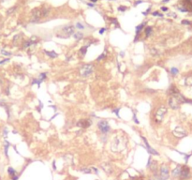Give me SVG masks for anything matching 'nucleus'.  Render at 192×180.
Instances as JSON below:
<instances>
[{
	"label": "nucleus",
	"instance_id": "obj_48",
	"mask_svg": "<svg viewBox=\"0 0 192 180\" xmlns=\"http://www.w3.org/2000/svg\"><path fill=\"white\" fill-rule=\"evenodd\" d=\"M168 1H169V0H163V2H164V3H166V2H168Z\"/></svg>",
	"mask_w": 192,
	"mask_h": 180
},
{
	"label": "nucleus",
	"instance_id": "obj_27",
	"mask_svg": "<svg viewBox=\"0 0 192 180\" xmlns=\"http://www.w3.org/2000/svg\"><path fill=\"white\" fill-rule=\"evenodd\" d=\"M1 54H3V55H6V56H10L12 54L9 52H7L6 50H1Z\"/></svg>",
	"mask_w": 192,
	"mask_h": 180
},
{
	"label": "nucleus",
	"instance_id": "obj_5",
	"mask_svg": "<svg viewBox=\"0 0 192 180\" xmlns=\"http://www.w3.org/2000/svg\"><path fill=\"white\" fill-rule=\"evenodd\" d=\"M41 18H42L41 9H40V8H36V9H34L32 11L31 22H32V23H37Z\"/></svg>",
	"mask_w": 192,
	"mask_h": 180
},
{
	"label": "nucleus",
	"instance_id": "obj_18",
	"mask_svg": "<svg viewBox=\"0 0 192 180\" xmlns=\"http://www.w3.org/2000/svg\"><path fill=\"white\" fill-rule=\"evenodd\" d=\"M146 150L148 151V153L149 154H151V155H157V156H159V153L157 150H155L154 148H152V147L150 146L148 147V148H146Z\"/></svg>",
	"mask_w": 192,
	"mask_h": 180
},
{
	"label": "nucleus",
	"instance_id": "obj_12",
	"mask_svg": "<svg viewBox=\"0 0 192 180\" xmlns=\"http://www.w3.org/2000/svg\"><path fill=\"white\" fill-rule=\"evenodd\" d=\"M148 168L151 170V172L156 173L157 170V161H152V162H151V164H150V166L148 167Z\"/></svg>",
	"mask_w": 192,
	"mask_h": 180
},
{
	"label": "nucleus",
	"instance_id": "obj_37",
	"mask_svg": "<svg viewBox=\"0 0 192 180\" xmlns=\"http://www.w3.org/2000/svg\"><path fill=\"white\" fill-rule=\"evenodd\" d=\"M133 121L135 122L136 124H139L140 122H139V120L137 119V116H136V114H134V115H133Z\"/></svg>",
	"mask_w": 192,
	"mask_h": 180
},
{
	"label": "nucleus",
	"instance_id": "obj_4",
	"mask_svg": "<svg viewBox=\"0 0 192 180\" xmlns=\"http://www.w3.org/2000/svg\"><path fill=\"white\" fill-rule=\"evenodd\" d=\"M98 128L101 131L102 134H106L111 130V127H110V125L106 120H100L98 123Z\"/></svg>",
	"mask_w": 192,
	"mask_h": 180
},
{
	"label": "nucleus",
	"instance_id": "obj_13",
	"mask_svg": "<svg viewBox=\"0 0 192 180\" xmlns=\"http://www.w3.org/2000/svg\"><path fill=\"white\" fill-rule=\"evenodd\" d=\"M169 93L171 94V96H173V95H175V94H178L179 91H178V89L174 85H171L170 88H169Z\"/></svg>",
	"mask_w": 192,
	"mask_h": 180
},
{
	"label": "nucleus",
	"instance_id": "obj_31",
	"mask_svg": "<svg viewBox=\"0 0 192 180\" xmlns=\"http://www.w3.org/2000/svg\"><path fill=\"white\" fill-rule=\"evenodd\" d=\"M150 53H151V54H153V55H155V56H156V55H157V54H158V53H157V50H156V49H152V50H151V51H150Z\"/></svg>",
	"mask_w": 192,
	"mask_h": 180
},
{
	"label": "nucleus",
	"instance_id": "obj_36",
	"mask_svg": "<svg viewBox=\"0 0 192 180\" xmlns=\"http://www.w3.org/2000/svg\"><path fill=\"white\" fill-rule=\"evenodd\" d=\"M106 30H107V28H106V27H102V28H100V29H99V34H100V35H102V34L104 33Z\"/></svg>",
	"mask_w": 192,
	"mask_h": 180
},
{
	"label": "nucleus",
	"instance_id": "obj_38",
	"mask_svg": "<svg viewBox=\"0 0 192 180\" xmlns=\"http://www.w3.org/2000/svg\"><path fill=\"white\" fill-rule=\"evenodd\" d=\"M182 24H190L191 23H190L189 21H187V20H183V21H182Z\"/></svg>",
	"mask_w": 192,
	"mask_h": 180
},
{
	"label": "nucleus",
	"instance_id": "obj_11",
	"mask_svg": "<svg viewBox=\"0 0 192 180\" xmlns=\"http://www.w3.org/2000/svg\"><path fill=\"white\" fill-rule=\"evenodd\" d=\"M181 169H182V166H177L174 170L172 171V175L173 177H180V174H181Z\"/></svg>",
	"mask_w": 192,
	"mask_h": 180
},
{
	"label": "nucleus",
	"instance_id": "obj_41",
	"mask_svg": "<svg viewBox=\"0 0 192 180\" xmlns=\"http://www.w3.org/2000/svg\"><path fill=\"white\" fill-rule=\"evenodd\" d=\"M120 54V56H121V57L125 56V53H124V52H120V54Z\"/></svg>",
	"mask_w": 192,
	"mask_h": 180
},
{
	"label": "nucleus",
	"instance_id": "obj_6",
	"mask_svg": "<svg viewBox=\"0 0 192 180\" xmlns=\"http://www.w3.org/2000/svg\"><path fill=\"white\" fill-rule=\"evenodd\" d=\"M166 113H167V108H166L165 106H161V107L157 111V113H156V122L160 123V122L162 121V119H163L164 114H166Z\"/></svg>",
	"mask_w": 192,
	"mask_h": 180
},
{
	"label": "nucleus",
	"instance_id": "obj_26",
	"mask_svg": "<svg viewBox=\"0 0 192 180\" xmlns=\"http://www.w3.org/2000/svg\"><path fill=\"white\" fill-rule=\"evenodd\" d=\"M105 57H106V52L102 53V54H100V55H99V56L97 58V61H101V60H102V59H104Z\"/></svg>",
	"mask_w": 192,
	"mask_h": 180
},
{
	"label": "nucleus",
	"instance_id": "obj_19",
	"mask_svg": "<svg viewBox=\"0 0 192 180\" xmlns=\"http://www.w3.org/2000/svg\"><path fill=\"white\" fill-rule=\"evenodd\" d=\"M87 49H88V46L86 45V46H83V47L80 49V54H82V56H84L85 55V54L87 52Z\"/></svg>",
	"mask_w": 192,
	"mask_h": 180
},
{
	"label": "nucleus",
	"instance_id": "obj_42",
	"mask_svg": "<svg viewBox=\"0 0 192 180\" xmlns=\"http://www.w3.org/2000/svg\"><path fill=\"white\" fill-rule=\"evenodd\" d=\"M52 166H53V170H56V166H55V161L52 162Z\"/></svg>",
	"mask_w": 192,
	"mask_h": 180
},
{
	"label": "nucleus",
	"instance_id": "obj_40",
	"mask_svg": "<svg viewBox=\"0 0 192 180\" xmlns=\"http://www.w3.org/2000/svg\"><path fill=\"white\" fill-rule=\"evenodd\" d=\"M161 10H162V11H167V10H168V8H167V7H162V8H161Z\"/></svg>",
	"mask_w": 192,
	"mask_h": 180
},
{
	"label": "nucleus",
	"instance_id": "obj_25",
	"mask_svg": "<svg viewBox=\"0 0 192 180\" xmlns=\"http://www.w3.org/2000/svg\"><path fill=\"white\" fill-rule=\"evenodd\" d=\"M37 84V86L39 87L40 86V84H41V82L39 81V79H33V82H32V85H36Z\"/></svg>",
	"mask_w": 192,
	"mask_h": 180
},
{
	"label": "nucleus",
	"instance_id": "obj_1",
	"mask_svg": "<svg viewBox=\"0 0 192 180\" xmlns=\"http://www.w3.org/2000/svg\"><path fill=\"white\" fill-rule=\"evenodd\" d=\"M187 101L181 94H175V95L171 96V98L169 99V106L173 110H176L180 107V105Z\"/></svg>",
	"mask_w": 192,
	"mask_h": 180
},
{
	"label": "nucleus",
	"instance_id": "obj_46",
	"mask_svg": "<svg viewBox=\"0 0 192 180\" xmlns=\"http://www.w3.org/2000/svg\"><path fill=\"white\" fill-rule=\"evenodd\" d=\"M141 2H142V1H137V2H136V4H135V5H138V4H140V3H141Z\"/></svg>",
	"mask_w": 192,
	"mask_h": 180
},
{
	"label": "nucleus",
	"instance_id": "obj_44",
	"mask_svg": "<svg viewBox=\"0 0 192 180\" xmlns=\"http://www.w3.org/2000/svg\"><path fill=\"white\" fill-rule=\"evenodd\" d=\"M170 16H173V17H176V15L174 14V13H173V12H172V13H171V14H170Z\"/></svg>",
	"mask_w": 192,
	"mask_h": 180
},
{
	"label": "nucleus",
	"instance_id": "obj_22",
	"mask_svg": "<svg viewBox=\"0 0 192 180\" xmlns=\"http://www.w3.org/2000/svg\"><path fill=\"white\" fill-rule=\"evenodd\" d=\"M46 77H47V73L46 72H42V73H40L39 74V76H38V79H39V81L40 82H43V81L46 79Z\"/></svg>",
	"mask_w": 192,
	"mask_h": 180
},
{
	"label": "nucleus",
	"instance_id": "obj_20",
	"mask_svg": "<svg viewBox=\"0 0 192 180\" xmlns=\"http://www.w3.org/2000/svg\"><path fill=\"white\" fill-rule=\"evenodd\" d=\"M152 31H153V28L151 27V26H147L146 28H145V36L146 37H149L150 35L152 34Z\"/></svg>",
	"mask_w": 192,
	"mask_h": 180
},
{
	"label": "nucleus",
	"instance_id": "obj_34",
	"mask_svg": "<svg viewBox=\"0 0 192 180\" xmlns=\"http://www.w3.org/2000/svg\"><path fill=\"white\" fill-rule=\"evenodd\" d=\"M153 15H154V16H160V17H162V16H163V14L159 13L158 11H154V12H153Z\"/></svg>",
	"mask_w": 192,
	"mask_h": 180
},
{
	"label": "nucleus",
	"instance_id": "obj_35",
	"mask_svg": "<svg viewBox=\"0 0 192 180\" xmlns=\"http://www.w3.org/2000/svg\"><path fill=\"white\" fill-rule=\"evenodd\" d=\"M16 10V7H13V8H11V9H9V10H8V11H7V13H8V14H10V13H11L12 11H14V10Z\"/></svg>",
	"mask_w": 192,
	"mask_h": 180
},
{
	"label": "nucleus",
	"instance_id": "obj_49",
	"mask_svg": "<svg viewBox=\"0 0 192 180\" xmlns=\"http://www.w3.org/2000/svg\"><path fill=\"white\" fill-rule=\"evenodd\" d=\"M0 83H2V81H1V79H0Z\"/></svg>",
	"mask_w": 192,
	"mask_h": 180
},
{
	"label": "nucleus",
	"instance_id": "obj_9",
	"mask_svg": "<svg viewBox=\"0 0 192 180\" xmlns=\"http://www.w3.org/2000/svg\"><path fill=\"white\" fill-rule=\"evenodd\" d=\"M62 32L67 35V37H69L70 35H73L75 33V26L74 25H66L62 28Z\"/></svg>",
	"mask_w": 192,
	"mask_h": 180
},
{
	"label": "nucleus",
	"instance_id": "obj_39",
	"mask_svg": "<svg viewBox=\"0 0 192 180\" xmlns=\"http://www.w3.org/2000/svg\"><path fill=\"white\" fill-rule=\"evenodd\" d=\"M91 169H92V171H93L95 174H97V175H98V170L97 169V168H95V167H91Z\"/></svg>",
	"mask_w": 192,
	"mask_h": 180
},
{
	"label": "nucleus",
	"instance_id": "obj_8",
	"mask_svg": "<svg viewBox=\"0 0 192 180\" xmlns=\"http://www.w3.org/2000/svg\"><path fill=\"white\" fill-rule=\"evenodd\" d=\"M190 177V171L187 166H183L181 169V174H180V178L183 180L187 179Z\"/></svg>",
	"mask_w": 192,
	"mask_h": 180
},
{
	"label": "nucleus",
	"instance_id": "obj_32",
	"mask_svg": "<svg viewBox=\"0 0 192 180\" xmlns=\"http://www.w3.org/2000/svg\"><path fill=\"white\" fill-rule=\"evenodd\" d=\"M112 112L116 114L117 117H119V118H120V115H119V109H114L113 111H112Z\"/></svg>",
	"mask_w": 192,
	"mask_h": 180
},
{
	"label": "nucleus",
	"instance_id": "obj_3",
	"mask_svg": "<svg viewBox=\"0 0 192 180\" xmlns=\"http://www.w3.org/2000/svg\"><path fill=\"white\" fill-rule=\"evenodd\" d=\"M159 176L161 180H168L170 177V171L169 167L166 164H162L159 169Z\"/></svg>",
	"mask_w": 192,
	"mask_h": 180
},
{
	"label": "nucleus",
	"instance_id": "obj_17",
	"mask_svg": "<svg viewBox=\"0 0 192 180\" xmlns=\"http://www.w3.org/2000/svg\"><path fill=\"white\" fill-rule=\"evenodd\" d=\"M73 38L76 39V40H80V39H82V38H84V34L81 33V32H75L73 34Z\"/></svg>",
	"mask_w": 192,
	"mask_h": 180
},
{
	"label": "nucleus",
	"instance_id": "obj_33",
	"mask_svg": "<svg viewBox=\"0 0 192 180\" xmlns=\"http://www.w3.org/2000/svg\"><path fill=\"white\" fill-rule=\"evenodd\" d=\"M118 10H120V11H125V10H126V7H124V6H120V7L118 8Z\"/></svg>",
	"mask_w": 192,
	"mask_h": 180
},
{
	"label": "nucleus",
	"instance_id": "obj_43",
	"mask_svg": "<svg viewBox=\"0 0 192 180\" xmlns=\"http://www.w3.org/2000/svg\"><path fill=\"white\" fill-rule=\"evenodd\" d=\"M71 58H72V56H69V57H67V61H70V60H71Z\"/></svg>",
	"mask_w": 192,
	"mask_h": 180
},
{
	"label": "nucleus",
	"instance_id": "obj_2",
	"mask_svg": "<svg viewBox=\"0 0 192 180\" xmlns=\"http://www.w3.org/2000/svg\"><path fill=\"white\" fill-rule=\"evenodd\" d=\"M94 67L92 64H86V65H84L83 68L80 70V74L82 77H88L89 75H91V73L93 72Z\"/></svg>",
	"mask_w": 192,
	"mask_h": 180
},
{
	"label": "nucleus",
	"instance_id": "obj_10",
	"mask_svg": "<svg viewBox=\"0 0 192 180\" xmlns=\"http://www.w3.org/2000/svg\"><path fill=\"white\" fill-rule=\"evenodd\" d=\"M8 173H9V176L11 180H18L19 179V175L17 174L16 170H14L12 167H9L8 168Z\"/></svg>",
	"mask_w": 192,
	"mask_h": 180
},
{
	"label": "nucleus",
	"instance_id": "obj_7",
	"mask_svg": "<svg viewBox=\"0 0 192 180\" xmlns=\"http://www.w3.org/2000/svg\"><path fill=\"white\" fill-rule=\"evenodd\" d=\"M91 124H92V121H91L90 119H88V118L81 119L80 121L77 122V127L83 128H88V127H90Z\"/></svg>",
	"mask_w": 192,
	"mask_h": 180
},
{
	"label": "nucleus",
	"instance_id": "obj_30",
	"mask_svg": "<svg viewBox=\"0 0 192 180\" xmlns=\"http://www.w3.org/2000/svg\"><path fill=\"white\" fill-rule=\"evenodd\" d=\"M9 60V58H2V57H0V65L1 64H4L6 62H8Z\"/></svg>",
	"mask_w": 192,
	"mask_h": 180
},
{
	"label": "nucleus",
	"instance_id": "obj_28",
	"mask_svg": "<svg viewBox=\"0 0 192 180\" xmlns=\"http://www.w3.org/2000/svg\"><path fill=\"white\" fill-rule=\"evenodd\" d=\"M76 27L78 29H80V30H84V25L82 23H77L76 24Z\"/></svg>",
	"mask_w": 192,
	"mask_h": 180
},
{
	"label": "nucleus",
	"instance_id": "obj_16",
	"mask_svg": "<svg viewBox=\"0 0 192 180\" xmlns=\"http://www.w3.org/2000/svg\"><path fill=\"white\" fill-rule=\"evenodd\" d=\"M102 169L104 171H106V173H107V174H112V167H111L110 165H108V164H106V163L102 165Z\"/></svg>",
	"mask_w": 192,
	"mask_h": 180
},
{
	"label": "nucleus",
	"instance_id": "obj_24",
	"mask_svg": "<svg viewBox=\"0 0 192 180\" xmlns=\"http://www.w3.org/2000/svg\"><path fill=\"white\" fill-rule=\"evenodd\" d=\"M150 180H161V178H160V176L157 173H154V175L150 178Z\"/></svg>",
	"mask_w": 192,
	"mask_h": 180
},
{
	"label": "nucleus",
	"instance_id": "obj_45",
	"mask_svg": "<svg viewBox=\"0 0 192 180\" xmlns=\"http://www.w3.org/2000/svg\"><path fill=\"white\" fill-rule=\"evenodd\" d=\"M87 5H88L89 7H94V4H92V3H88Z\"/></svg>",
	"mask_w": 192,
	"mask_h": 180
},
{
	"label": "nucleus",
	"instance_id": "obj_29",
	"mask_svg": "<svg viewBox=\"0 0 192 180\" xmlns=\"http://www.w3.org/2000/svg\"><path fill=\"white\" fill-rule=\"evenodd\" d=\"M186 85H192V76L188 77L187 80H186Z\"/></svg>",
	"mask_w": 192,
	"mask_h": 180
},
{
	"label": "nucleus",
	"instance_id": "obj_21",
	"mask_svg": "<svg viewBox=\"0 0 192 180\" xmlns=\"http://www.w3.org/2000/svg\"><path fill=\"white\" fill-rule=\"evenodd\" d=\"M178 72H179V71H178L177 68H175V67H173V68L171 69V74H172V75H173V76L177 75Z\"/></svg>",
	"mask_w": 192,
	"mask_h": 180
},
{
	"label": "nucleus",
	"instance_id": "obj_15",
	"mask_svg": "<svg viewBox=\"0 0 192 180\" xmlns=\"http://www.w3.org/2000/svg\"><path fill=\"white\" fill-rule=\"evenodd\" d=\"M44 53L46 54L49 57H51V58H56V57L58 56V54H56L54 51H52V52H49V51H46V50H44Z\"/></svg>",
	"mask_w": 192,
	"mask_h": 180
},
{
	"label": "nucleus",
	"instance_id": "obj_14",
	"mask_svg": "<svg viewBox=\"0 0 192 180\" xmlns=\"http://www.w3.org/2000/svg\"><path fill=\"white\" fill-rule=\"evenodd\" d=\"M41 9V14L42 17H47L49 15V12H50V8H47V7H42L40 8Z\"/></svg>",
	"mask_w": 192,
	"mask_h": 180
},
{
	"label": "nucleus",
	"instance_id": "obj_47",
	"mask_svg": "<svg viewBox=\"0 0 192 180\" xmlns=\"http://www.w3.org/2000/svg\"><path fill=\"white\" fill-rule=\"evenodd\" d=\"M90 1H91V2H93V3H95V2H97L98 0H90Z\"/></svg>",
	"mask_w": 192,
	"mask_h": 180
},
{
	"label": "nucleus",
	"instance_id": "obj_23",
	"mask_svg": "<svg viewBox=\"0 0 192 180\" xmlns=\"http://www.w3.org/2000/svg\"><path fill=\"white\" fill-rule=\"evenodd\" d=\"M81 172L84 173V174H92L93 173L91 168H83V169H81Z\"/></svg>",
	"mask_w": 192,
	"mask_h": 180
}]
</instances>
